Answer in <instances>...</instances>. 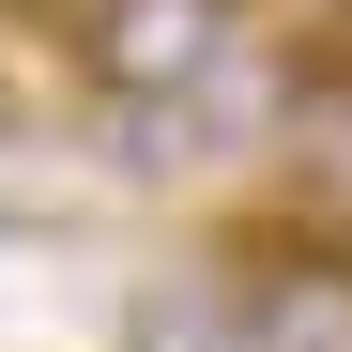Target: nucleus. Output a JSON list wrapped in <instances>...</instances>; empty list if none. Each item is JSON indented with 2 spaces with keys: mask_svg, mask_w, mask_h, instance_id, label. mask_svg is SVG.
<instances>
[{
  "mask_svg": "<svg viewBox=\"0 0 352 352\" xmlns=\"http://www.w3.org/2000/svg\"><path fill=\"white\" fill-rule=\"evenodd\" d=\"M230 31H245V0H77V62L107 107H184L214 92Z\"/></svg>",
  "mask_w": 352,
  "mask_h": 352,
  "instance_id": "obj_1",
  "label": "nucleus"
},
{
  "mask_svg": "<svg viewBox=\"0 0 352 352\" xmlns=\"http://www.w3.org/2000/svg\"><path fill=\"white\" fill-rule=\"evenodd\" d=\"M245 352H352V245H291L245 276Z\"/></svg>",
  "mask_w": 352,
  "mask_h": 352,
  "instance_id": "obj_2",
  "label": "nucleus"
},
{
  "mask_svg": "<svg viewBox=\"0 0 352 352\" xmlns=\"http://www.w3.org/2000/svg\"><path fill=\"white\" fill-rule=\"evenodd\" d=\"M107 352H245V291L230 276H138Z\"/></svg>",
  "mask_w": 352,
  "mask_h": 352,
  "instance_id": "obj_3",
  "label": "nucleus"
},
{
  "mask_svg": "<svg viewBox=\"0 0 352 352\" xmlns=\"http://www.w3.org/2000/svg\"><path fill=\"white\" fill-rule=\"evenodd\" d=\"M291 153H307V184L352 214V62H307V77H291Z\"/></svg>",
  "mask_w": 352,
  "mask_h": 352,
  "instance_id": "obj_4",
  "label": "nucleus"
},
{
  "mask_svg": "<svg viewBox=\"0 0 352 352\" xmlns=\"http://www.w3.org/2000/svg\"><path fill=\"white\" fill-rule=\"evenodd\" d=\"M0 245H16V214H0Z\"/></svg>",
  "mask_w": 352,
  "mask_h": 352,
  "instance_id": "obj_5",
  "label": "nucleus"
}]
</instances>
